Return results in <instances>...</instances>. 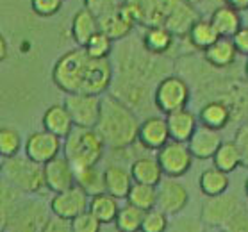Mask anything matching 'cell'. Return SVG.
Masks as SVG:
<instances>
[{
  "label": "cell",
  "instance_id": "cell-1",
  "mask_svg": "<svg viewBox=\"0 0 248 232\" xmlns=\"http://www.w3.org/2000/svg\"><path fill=\"white\" fill-rule=\"evenodd\" d=\"M114 70L111 59H95L84 46L62 54L52 68V82L62 93L104 95L111 90Z\"/></svg>",
  "mask_w": 248,
  "mask_h": 232
},
{
  "label": "cell",
  "instance_id": "cell-2",
  "mask_svg": "<svg viewBox=\"0 0 248 232\" xmlns=\"http://www.w3.org/2000/svg\"><path fill=\"white\" fill-rule=\"evenodd\" d=\"M122 6L140 27H166L177 38H186L200 18L189 0H122Z\"/></svg>",
  "mask_w": 248,
  "mask_h": 232
},
{
  "label": "cell",
  "instance_id": "cell-3",
  "mask_svg": "<svg viewBox=\"0 0 248 232\" xmlns=\"http://www.w3.org/2000/svg\"><path fill=\"white\" fill-rule=\"evenodd\" d=\"M116 62H118V80L132 82V84L152 86L159 80L171 74L173 62L166 56H157L148 52L145 46H136L132 43H124L116 52Z\"/></svg>",
  "mask_w": 248,
  "mask_h": 232
},
{
  "label": "cell",
  "instance_id": "cell-4",
  "mask_svg": "<svg viewBox=\"0 0 248 232\" xmlns=\"http://www.w3.org/2000/svg\"><path fill=\"white\" fill-rule=\"evenodd\" d=\"M140 118L134 109L122 102L118 96L109 93L102 98L100 118L96 124V130L108 143L111 150H125L138 143L140 134Z\"/></svg>",
  "mask_w": 248,
  "mask_h": 232
},
{
  "label": "cell",
  "instance_id": "cell-5",
  "mask_svg": "<svg viewBox=\"0 0 248 232\" xmlns=\"http://www.w3.org/2000/svg\"><path fill=\"white\" fill-rule=\"evenodd\" d=\"M108 143L96 127H74L62 139V155L74 164L75 170L96 166L104 159Z\"/></svg>",
  "mask_w": 248,
  "mask_h": 232
},
{
  "label": "cell",
  "instance_id": "cell-6",
  "mask_svg": "<svg viewBox=\"0 0 248 232\" xmlns=\"http://www.w3.org/2000/svg\"><path fill=\"white\" fill-rule=\"evenodd\" d=\"M2 175L6 181H9L13 186H16L22 193L34 195L46 189L45 182V164H40L23 155L4 159L2 163Z\"/></svg>",
  "mask_w": 248,
  "mask_h": 232
},
{
  "label": "cell",
  "instance_id": "cell-7",
  "mask_svg": "<svg viewBox=\"0 0 248 232\" xmlns=\"http://www.w3.org/2000/svg\"><path fill=\"white\" fill-rule=\"evenodd\" d=\"M48 221V207L40 200H20L13 213L2 221V231L41 232Z\"/></svg>",
  "mask_w": 248,
  "mask_h": 232
},
{
  "label": "cell",
  "instance_id": "cell-8",
  "mask_svg": "<svg viewBox=\"0 0 248 232\" xmlns=\"http://www.w3.org/2000/svg\"><path fill=\"white\" fill-rule=\"evenodd\" d=\"M189 102H191V88L187 80L179 75H166L154 88V106L164 114L187 108Z\"/></svg>",
  "mask_w": 248,
  "mask_h": 232
},
{
  "label": "cell",
  "instance_id": "cell-9",
  "mask_svg": "<svg viewBox=\"0 0 248 232\" xmlns=\"http://www.w3.org/2000/svg\"><path fill=\"white\" fill-rule=\"evenodd\" d=\"M159 163L163 166V171L166 177H182L191 170L195 155H193L191 148L186 141H177V139H170L164 147L157 150Z\"/></svg>",
  "mask_w": 248,
  "mask_h": 232
},
{
  "label": "cell",
  "instance_id": "cell-10",
  "mask_svg": "<svg viewBox=\"0 0 248 232\" xmlns=\"http://www.w3.org/2000/svg\"><path fill=\"white\" fill-rule=\"evenodd\" d=\"M62 104L66 106V109L72 114L75 127H96L102 109L100 95L68 93Z\"/></svg>",
  "mask_w": 248,
  "mask_h": 232
},
{
  "label": "cell",
  "instance_id": "cell-11",
  "mask_svg": "<svg viewBox=\"0 0 248 232\" xmlns=\"http://www.w3.org/2000/svg\"><path fill=\"white\" fill-rule=\"evenodd\" d=\"M61 150L62 138L52 134L46 129L29 134L27 139H25V145H23V154L29 159H32L40 164L50 163L52 159L61 155Z\"/></svg>",
  "mask_w": 248,
  "mask_h": 232
},
{
  "label": "cell",
  "instance_id": "cell-12",
  "mask_svg": "<svg viewBox=\"0 0 248 232\" xmlns=\"http://www.w3.org/2000/svg\"><path fill=\"white\" fill-rule=\"evenodd\" d=\"M90 198L79 184H74L64 191L54 193L50 200V213L66 220H74L80 213L90 209Z\"/></svg>",
  "mask_w": 248,
  "mask_h": 232
},
{
  "label": "cell",
  "instance_id": "cell-13",
  "mask_svg": "<svg viewBox=\"0 0 248 232\" xmlns=\"http://www.w3.org/2000/svg\"><path fill=\"white\" fill-rule=\"evenodd\" d=\"M241 207L237 195L223 193L218 197H207L202 205V223L209 227H225L232 215Z\"/></svg>",
  "mask_w": 248,
  "mask_h": 232
},
{
  "label": "cell",
  "instance_id": "cell-14",
  "mask_svg": "<svg viewBox=\"0 0 248 232\" xmlns=\"http://www.w3.org/2000/svg\"><path fill=\"white\" fill-rule=\"evenodd\" d=\"M189 204V193L177 177H164L157 186V207L168 216H177Z\"/></svg>",
  "mask_w": 248,
  "mask_h": 232
},
{
  "label": "cell",
  "instance_id": "cell-15",
  "mask_svg": "<svg viewBox=\"0 0 248 232\" xmlns=\"http://www.w3.org/2000/svg\"><path fill=\"white\" fill-rule=\"evenodd\" d=\"M171 139L168 129L166 116H147L140 125V134H138V143L145 150H154L157 152L159 148L164 147Z\"/></svg>",
  "mask_w": 248,
  "mask_h": 232
},
{
  "label": "cell",
  "instance_id": "cell-16",
  "mask_svg": "<svg viewBox=\"0 0 248 232\" xmlns=\"http://www.w3.org/2000/svg\"><path fill=\"white\" fill-rule=\"evenodd\" d=\"M45 182L46 189L52 193H59L72 187L74 184H77L74 164L64 155H57L50 163L45 164Z\"/></svg>",
  "mask_w": 248,
  "mask_h": 232
},
{
  "label": "cell",
  "instance_id": "cell-17",
  "mask_svg": "<svg viewBox=\"0 0 248 232\" xmlns=\"http://www.w3.org/2000/svg\"><path fill=\"white\" fill-rule=\"evenodd\" d=\"M98 23H100L102 32H106L114 41L127 40L132 34V31L138 27V23L132 20V16H130L129 13L125 11L122 4L114 11L98 18Z\"/></svg>",
  "mask_w": 248,
  "mask_h": 232
},
{
  "label": "cell",
  "instance_id": "cell-18",
  "mask_svg": "<svg viewBox=\"0 0 248 232\" xmlns=\"http://www.w3.org/2000/svg\"><path fill=\"white\" fill-rule=\"evenodd\" d=\"M221 143H223V139H221V136H220V130L205 127V125H200V127H197L195 134H193L191 139L187 141V145L191 148L195 159L205 161V159L215 157V154L218 152V148H220Z\"/></svg>",
  "mask_w": 248,
  "mask_h": 232
},
{
  "label": "cell",
  "instance_id": "cell-19",
  "mask_svg": "<svg viewBox=\"0 0 248 232\" xmlns=\"http://www.w3.org/2000/svg\"><path fill=\"white\" fill-rule=\"evenodd\" d=\"M239 52H237L234 40L227 38V36H220L213 45L203 50V59L207 64H211L216 70H225L231 68L236 62Z\"/></svg>",
  "mask_w": 248,
  "mask_h": 232
},
{
  "label": "cell",
  "instance_id": "cell-20",
  "mask_svg": "<svg viewBox=\"0 0 248 232\" xmlns=\"http://www.w3.org/2000/svg\"><path fill=\"white\" fill-rule=\"evenodd\" d=\"M166 122H168L170 136L171 139L177 141H189L191 136L195 134V130L198 127V114H195L191 109L182 108L177 111L166 114Z\"/></svg>",
  "mask_w": 248,
  "mask_h": 232
},
{
  "label": "cell",
  "instance_id": "cell-21",
  "mask_svg": "<svg viewBox=\"0 0 248 232\" xmlns=\"http://www.w3.org/2000/svg\"><path fill=\"white\" fill-rule=\"evenodd\" d=\"M232 120H234L232 109L223 100H218V98L207 100L200 108V111H198V122H200V125H205V127H211V129L216 130L227 129Z\"/></svg>",
  "mask_w": 248,
  "mask_h": 232
},
{
  "label": "cell",
  "instance_id": "cell-22",
  "mask_svg": "<svg viewBox=\"0 0 248 232\" xmlns=\"http://www.w3.org/2000/svg\"><path fill=\"white\" fill-rule=\"evenodd\" d=\"M41 124H43V129H46L48 132L56 134V136L62 138V139L75 127L74 118H72V114H70V111L66 109L64 104H54L50 108H46V111L43 113Z\"/></svg>",
  "mask_w": 248,
  "mask_h": 232
},
{
  "label": "cell",
  "instance_id": "cell-23",
  "mask_svg": "<svg viewBox=\"0 0 248 232\" xmlns=\"http://www.w3.org/2000/svg\"><path fill=\"white\" fill-rule=\"evenodd\" d=\"M175 40H177V36L170 29L159 27V25L143 27V34L140 38L141 45L145 46L148 52L157 54V56H166L173 48Z\"/></svg>",
  "mask_w": 248,
  "mask_h": 232
},
{
  "label": "cell",
  "instance_id": "cell-24",
  "mask_svg": "<svg viewBox=\"0 0 248 232\" xmlns=\"http://www.w3.org/2000/svg\"><path fill=\"white\" fill-rule=\"evenodd\" d=\"M104 182H106V191L120 200H125L134 184V179H132L130 168L127 170L122 164H109L104 170Z\"/></svg>",
  "mask_w": 248,
  "mask_h": 232
},
{
  "label": "cell",
  "instance_id": "cell-25",
  "mask_svg": "<svg viewBox=\"0 0 248 232\" xmlns=\"http://www.w3.org/2000/svg\"><path fill=\"white\" fill-rule=\"evenodd\" d=\"M130 173L134 182H143V184H152L159 186L164 177L163 166L159 163L157 157H150V155H141L130 163Z\"/></svg>",
  "mask_w": 248,
  "mask_h": 232
},
{
  "label": "cell",
  "instance_id": "cell-26",
  "mask_svg": "<svg viewBox=\"0 0 248 232\" xmlns=\"http://www.w3.org/2000/svg\"><path fill=\"white\" fill-rule=\"evenodd\" d=\"M100 31V23H98V16L93 15L90 9H79L72 18V25H70V32L72 38L79 46H86V43L91 40V36L96 34Z\"/></svg>",
  "mask_w": 248,
  "mask_h": 232
},
{
  "label": "cell",
  "instance_id": "cell-27",
  "mask_svg": "<svg viewBox=\"0 0 248 232\" xmlns=\"http://www.w3.org/2000/svg\"><path fill=\"white\" fill-rule=\"evenodd\" d=\"M241 11L234 9L232 6H218L215 11L211 13V23L215 25V29L218 31L220 36H227V38H232L237 31L241 29Z\"/></svg>",
  "mask_w": 248,
  "mask_h": 232
},
{
  "label": "cell",
  "instance_id": "cell-28",
  "mask_svg": "<svg viewBox=\"0 0 248 232\" xmlns=\"http://www.w3.org/2000/svg\"><path fill=\"white\" fill-rule=\"evenodd\" d=\"M229 184H231L229 173L220 170L215 164L211 168H205L198 177V187H200V191L205 198L223 195L229 189Z\"/></svg>",
  "mask_w": 248,
  "mask_h": 232
},
{
  "label": "cell",
  "instance_id": "cell-29",
  "mask_svg": "<svg viewBox=\"0 0 248 232\" xmlns=\"http://www.w3.org/2000/svg\"><path fill=\"white\" fill-rule=\"evenodd\" d=\"M90 211L104 225L114 223L120 213V198H116L108 191L96 193L90 198Z\"/></svg>",
  "mask_w": 248,
  "mask_h": 232
},
{
  "label": "cell",
  "instance_id": "cell-30",
  "mask_svg": "<svg viewBox=\"0 0 248 232\" xmlns=\"http://www.w3.org/2000/svg\"><path fill=\"white\" fill-rule=\"evenodd\" d=\"M218 38H220V34H218V31L215 29V25L211 23V20H203V18H198L197 22L193 23L186 36L187 43L195 50H200V52L209 48Z\"/></svg>",
  "mask_w": 248,
  "mask_h": 232
},
{
  "label": "cell",
  "instance_id": "cell-31",
  "mask_svg": "<svg viewBox=\"0 0 248 232\" xmlns=\"http://www.w3.org/2000/svg\"><path fill=\"white\" fill-rule=\"evenodd\" d=\"M213 164L218 166L220 170L232 173L234 170H237L239 166H243V155L241 150L237 147L236 141H223L218 148V152L213 157Z\"/></svg>",
  "mask_w": 248,
  "mask_h": 232
},
{
  "label": "cell",
  "instance_id": "cell-32",
  "mask_svg": "<svg viewBox=\"0 0 248 232\" xmlns=\"http://www.w3.org/2000/svg\"><path fill=\"white\" fill-rule=\"evenodd\" d=\"M125 200L143 211L154 209V207H157V186L143 184V182H134Z\"/></svg>",
  "mask_w": 248,
  "mask_h": 232
},
{
  "label": "cell",
  "instance_id": "cell-33",
  "mask_svg": "<svg viewBox=\"0 0 248 232\" xmlns=\"http://www.w3.org/2000/svg\"><path fill=\"white\" fill-rule=\"evenodd\" d=\"M143 218H145V211L127 202L125 205L120 207V213H118V216H116L114 225L122 232H138V231H141Z\"/></svg>",
  "mask_w": 248,
  "mask_h": 232
},
{
  "label": "cell",
  "instance_id": "cell-34",
  "mask_svg": "<svg viewBox=\"0 0 248 232\" xmlns=\"http://www.w3.org/2000/svg\"><path fill=\"white\" fill-rule=\"evenodd\" d=\"M75 177H77V184H79L90 197H93L96 193L106 191L104 171H100L96 166H88V168L75 170Z\"/></svg>",
  "mask_w": 248,
  "mask_h": 232
},
{
  "label": "cell",
  "instance_id": "cell-35",
  "mask_svg": "<svg viewBox=\"0 0 248 232\" xmlns=\"http://www.w3.org/2000/svg\"><path fill=\"white\" fill-rule=\"evenodd\" d=\"M23 145H25V141L22 139V134L15 127L4 125L0 129V155H2V159L18 155L20 150L23 148Z\"/></svg>",
  "mask_w": 248,
  "mask_h": 232
},
{
  "label": "cell",
  "instance_id": "cell-36",
  "mask_svg": "<svg viewBox=\"0 0 248 232\" xmlns=\"http://www.w3.org/2000/svg\"><path fill=\"white\" fill-rule=\"evenodd\" d=\"M20 197H22V191L16 186H13L9 181L2 179V184H0V211H2L0 213V223L13 213L16 204L22 200Z\"/></svg>",
  "mask_w": 248,
  "mask_h": 232
},
{
  "label": "cell",
  "instance_id": "cell-37",
  "mask_svg": "<svg viewBox=\"0 0 248 232\" xmlns=\"http://www.w3.org/2000/svg\"><path fill=\"white\" fill-rule=\"evenodd\" d=\"M113 43L114 40H111L106 32L98 31L96 34L91 36V40L86 43V52L95 59H109L113 54Z\"/></svg>",
  "mask_w": 248,
  "mask_h": 232
},
{
  "label": "cell",
  "instance_id": "cell-38",
  "mask_svg": "<svg viewBox=\"0 0 248 232\" xmlns=\"http://www.w3.org/2000/svg\"><path fill=\"white\" fill-rule=\"evenodd\" d=\"M170 229V220L168 215L161 211L159 207H154L150 211H145V218H143V225L141 231L143 232H164Z\"/></svg>",
  "mask_w": 248,
  "mask_h": 232
},
{
  "label": "cell",
  "instance_id": "cell-39",
  "mask_svg": "<svg viewBox=\"0 0 248 232\" xmlns=\"http://www.w3.org/2000/svg\"><path fill=\"white\" fill-rule=\"evenodd\" d=\"M102 225L104 223L90 209L80 213L77 218L72 220V231L74 232H100Z\"/></svg>",
  "mask_w": 248,
  "mask_h": 232
},
{
  "label": "cell",
  "instance_id": "cell-40",
  "mask_svg": "<svg viewBox=\"0 0 248 232\" xmlns=\"http://www.w3.org/2000/svg\"><path fill=\"white\" fill-rule=\"evenodd\" d=\"M62 2L64 0H31V7H32L34 15L43 18H50L61 11Z\"/></svg>",
  "mask_w": 248,
  "mask_h": 232
},
{
  "label": "cell",
  "instance_id": "cell-41",
  "mask_svg": "<svg viewBox=\"0 0 248 232\" xmlns=\"http://www.w3.org/2000/svg\"><path fill=\"white\" fill-rule=\"evenodd\" d=\"M82 4L86 9H90L93 15L100 18L108 13L114 11L122 4V0H82Z\"/></svg>",
  "mask_w": 248,
  "mask_h": 232
},
{
  "label": "cell",
  "instance_id": "cell-42",
  "mask_svg": "<svg viewBox=\"0 0 248 232\" xmlns=\"http://www.w3.org/2000/svg\"><path fill=\"white\" fill-rule=\"evenodd\" d=\"M229 232H248V211L239 207L223 227Z\"/></svg>",
  "mask_w": 248,
  "mask_h": 232
},
{
  "label": "cell",
  "instance_id": "cell-43",
  "mask_svg": "<svg viewBox=\"0 0 248 232\" xmlns=\"http://www.w3.org/2000/svg\"><path fill=\"white\" fill-rule=\"evenodd\" d=\"M234 141L237 143V147L241 150L243 155V166L248 168V122L237 127L236 134H234Z\"/></svg>",
  "mask_w": 248,
  "mask_h": 232
},
{
  "label": "cell",
  "instance_id": "cell-44",
  "mask_svg": "<svg viewBox=\"0 0 248 232\" xmlns=\"http://www.w3.org/2000/svg\"><path fill=\"white\" fill-rule=\"evenodd\" d=\"M72 231V220L61 218L57 215H52L46 221L43 232H70Z\"/></svg>",
  "mask_w": 248,
  "mask_h": 232
},
{
  "label": "cell",
  "instance_id": "cell-45",
  "mask_svg": "<svg viewBox=\"0 0 248 232\" xmlns=\"http://www.w3.org/2000/svg\"><path fill=\"white\" fill-rule=\"evenodd\" d=\"M232 40H234L239 56L248 57V25H241V29L232 36Z\"/></svg>",
  "mask_w": 248,
  "mask_h": 232
},
{
  "label": "cell",
  "instance_id": "cell-46",
  "mask_svg": "<svg viewBox=\"0 0 248 232\" xmlns=\"http://www.w3.org/2000/svg\"><path fill=\"white\" fill-rule=\"evenodd\" d=\"M171 231H186V232H200L202 231V223L193 218H177L171 223Z\"/></svg>",
  "mask_w": 248,
  "mask_h": 232
},
{
  "label": "cell",
  "instance_id": "cell-47",
  "mask_svg": "<svg viewBox=\"0 0 248 232\" xmlns=\"http://www.w3.org/2000/svg\"><path fill=\"white\" fill-rule=\"evenodd\" d=\"M227 6H232L237 11H248V0H221Z\"/></svg>",
  "mask_w": 248,
  "mask_h": 232
},
{
  "label": "cell",
  "instance_id": "cell-48",
  "mask_svg": "<svg viewBox=\"0 0 248 232\" xmlns=\"http://www.w3.org/2000/svg\"><path fill=\"white\" fill-rule=\"evenodd\" d=\"M7 56H9V54H7V43H6V38L2 36V38H0V59L4 61V59H7Z\"/></svg>",
  "mask_w": 248,
  "mask_h": 232
},
{
  "label": "cell",
  "instance_id": "cell-49",
  "mask_svg": "<svg viewBox=\"0 0 248 232\" xmlns=\"http://www.w3.org/2000/svg\"><path fill=\"white\" fill-rule=\"evenodd\" d=\"M243 68H245V77H247V80H248V57H247V61H245V66H243Z\"/></svg>",
  "mask_w": 248,
  "mask_h": 232
},
{
  "label": "cell",
  "instance_id": "cell-50",
  "mask_svg": "<svg viewBox=\"0 0 248 232\" xmlns=\"http://www.w3.org/2000/svg\"><path fill=\"white\" fill-rule=\"evenodd\" d=\"M245 195L248 197V177L245 179Z\"/></svg>",
  "mask_w": 248,
  "mask_h": 232
},
{
  "label": "cell",
  "instance_id": "cell-51",
  "mask_svg": "<svg viewBox=\"0 0 248 232\" xmlns=\"http://www.w3.org/2000/svg\"><path fill=\"white\" fill-rule=\"evenodd\" d=\"M189 2H193V4H195V6H197L198 2H202V0H189Z\"/></svg>",
  "mask_w": 248,
  "mask_h": 232
}]
</instances>
